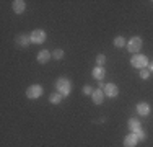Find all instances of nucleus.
<instances>
[{
  "label": "nucleus",
  "mask_w": 153,
  "mask_h": 147,
  "mask_svg": "<svg viewBox=\"0 0 153 147\" xmlns=\"http://www.w3.org/2000/svg\"><path fill=\"white\" fill-rule=\"evenodd\" d=\"M93 77L98 80V82H103V79L106 77V70H104L103 67H100V65H98L96 69H93Z\"/></svg>",
  "instance_id": "nucleus-9"
},
{
  "label": "nucleus",
  "mask_w": 153,
  "mask_h": 147,
  "mask_svg": "<svg viewBox=\"0 0 153 147\" xmlns=\"http://www.w3.org/2000/svg\"><path fill=\"white\" fill-rule=\"evenodd\" d=\"M41 95H42V87L41 85H31L26 90V97L30 98V100H38Z\"/></svg>",
  "instance_id": "nucleus-3"
},
{
  "label": "nucleus",
  "mask_w": 153,
  "mask_h": 147,
  "mask_svg": "<svg viewBox=\"0 0 153 147\" xmlns=\"http://www.w3.org/2000/svg\"><path fill=\"white\" fill-rule=\"evenodd\" d=\"M83 93H85V95H93V88L90 85H85V87H83Z\"/></svg>",
  "instance_id": "nucleus-20"
},
{
  "label": "nucleus",
  "mask_w": 153,
  "mask_h": 147,
  "mask_svg": "<svg viewBox=\"0 0 153 147\" xmlns=\"http://www.w3.org/2000/svg\"><path fill=\"white\" fill-rule=\"evenodd\" d=\"M129 129L132 131V132H135L138 129H142V126H140V121L135 119V118H132V119L129 121Z\"/></svg>",
  "instance_id": "nucleus-14"
},
{
  "label": "nucleus",
  "mask_w": 153,
  "mask_h": 147,
  "mask_svg": "<svg viewBox=\"0 0 153 147\" xmlns=\"http://www.w3.org/2000/svg\"><path fill=\"white\" fill-rule=\"evenodd\" d=\"M124 146L126 147H135L137 146V137L134 134H127L124 139Z\"/></svg>",
  "instance_id": "nucleus-13"
},
{
  "label": "nucleus",
  "mask_w": 153,
  "mask_h": 147,
  "mask_svg": "<svg viewBox=\"0 0 153 147\" xmlns=\"http://www.w3.org/2000/svg\"><path fill=\"white\" fill-rule=\"evenodd\" d=\"M137 113L142 115V116L150 115V105H148V103H138L137 105Z\"/></svg>",
  "instance_id": "nucleus-10"
},
{
  "label": "nucleus",
  "mask_w": 153,
  "mask_h": 147,
  "mask_svg": "<svg viewBox=\"0 0 153 147\" xmlns=\"http://www.w3.org/2000/svg\"><path fill=\"white\" fill-rule=\"evenodd\" d=\"M30 38H31V43H34V44H42L46 41V33L42 31V29H34V31L30 34Z\"/></svg>",
  "instance_id": "nucleus-4"
},
{
  "label": "nucleus",
  "mask_w": 153,
  "mask_h": 147,
  "mask_svg": "<svg viewBox=\"0 0 153 147\" xmlns=\"http://www.w3.org/2000/svg\"><path fill=\"white\" fill-rule=\"evenodd\" d=\"M132 134L137 137V141H145V139H147V134H145V132L142 131V129H138V131H135V132H132Z\"/></svg>",
  "instance_id": "nucleus-17"
},
{
  "label": "nucleus",
  "mask_w": 153,
  "mask_h": 147,
  "mask_svg": "<svg viewBox=\"0 0 153 147\" xmlns=\"http://www.w3.org/2000/svg\"><path fill=\"white\" fill-rule=\"evenodd\" d=\"M104 62H106V56H104V54H98V57H96V64L100 65V67H103Z\"/></svg>",
  "instance_id": "nucleus-18"
},
{
  "label": "nucleus",
  "mask_w": 153,
  "mask_h": 147,
  "mask_svg": "<svg viewBox=\"0 0 153 147\" xmlns=\"http://www.w3.org/2000/svg\"><path fill=\"white\" fill-rule=\"evenodd\" d=\"M52 57V54L49 52V51H46V49H42L41 52L38 54V62L39 64H46V62H49V59Z\"/></svg>",
  "instance_id": "nucleus-8"
},
{
  "label": "nucleus",
  "mask_w": 153,
  "mask_h": 147,
  "mask_svg": "<svg viewBox=\"0 0 153 147\" xmlns=\"http://www.w3.org/2000/svg\"><path fill=\"white\" fill-rule=\"evenodd\" d=\"M142 44H143V43H142V39L138 38V36H135V38H132L129 43H127V49H129L130 52L135 54V52H138V51H140Z\"/></svg>",
  "instance_id": "nucleus-5"
},
{
  "label": "nucleus",
  "mask_w": 153,
  "mask_h": 147,
  "mask_svg": "<svg viewBox=\"0 0 153 147\" xmlns=\"http://www.w3.org/2000/svg\"><path fill=\"white\" fill-rule=\"evenodd\" d=\"M114 46H116V47H124V46H126V39H124L122 36L114 38Z\"/></svg>",
  "instance_id": "nucleus-16"
},
{
  "label": "nucleus",
  "mask_w": 153,
  "mask_h": 147,
  "mask_svg": "<svg viewBox=\"0 0 153 147\" xmlns=\"http://www.w3.org/2000/svg\"><path fill=\"white\" fill-rule=\"evenodd\" d=\"M148 70L153 72V62H150V64H148Z\"/></svg>",
  "instance_id": "nucleus-22"
},
{
  "label": "nucleus",
  "mask_w": 153,
  "mask_h": 147,
  "mask_svg": "<svg viewBox=\"0 0 153 147\" xmlns=\"http://www.w3.org/2000/svg\"><path fill=\"white\" fill-rule=\"evenodd\" d=\"M130 64L134 65V67H137V69H145L148 65V59L147 56H142V54H137V56H132V61H130Z\"/></svg>",
  "instance_id": "nucleus-2"
},
{
  "label": "nucleus",
  "mask_w": 153,
  "mask_h": 147,
  "mask_svg": "<svg viewBox=\"0 0 153 147\" xmlns=\"http://www.w3.org/2000/svg\"><path fill=\"white\" fill-rule=\"evenodd\" d=\"M104 95L109 98H116L119 95V88L117 85H114V83H108L106 87H104Z\"/></svg>",
  "instance_id": "nucleus-6"
},
{
  "label": "nucleus",
  "mask_w": 153,
  "mask_h": 147,
  "mask_svg": "<svg viewBox=\"0 0 153 147\" xmlns=\"http://www.w3.org/2000/svg\"><path fill=\"white\" fill-rule=\"evenodd\" d=\"M16 43H18V46L26 47L28 44L31 43V38H30L28 34H18V36H16Z\"/></svg>",
  "instance_id": "nucleus-11"
},
{
  "label": "nucleus",
  "mask_w": 153,
  "mask_h": 147,
  "mask_svg": "<svg viewBox=\"0 0 153 147\" xmlns=\"http://www.w3.org/2000/svg\"><path fill=\"white\" fill-rule=\"evenodd\" d=\"M57 90H59V93L62 95V97H67L68 93H70V82H68V79H59L56 83Z\"/></svg>",
  "instance_id": "nucleus-1"
},
{
  "label": "nucleus",
  "mask_w": 153,
  "mask_h": 147,
  "mask_svg": "<svg viewBox=\"0 0 153 147\" xmlns=\"http://www.w3.org/2000/svg\"><path fill=\"white\" fill-rule=\"evenodd\" d=\"M52 57L57 59V61H60V59L64 57V51H62V49H56V51L52 52Z\"/></svg>",
  "instance_id": "nucleus-19"
},
{
  "label": "nucleus",
  "mask_w": 153,
  "mask_h": 147,
  "mask_svg": "<svg viewBox=\"0 0 153 147\" xmlns=\"http://www.w3.org/2000/svg\"><path fill=\"white\" fill-rule=\"evenodd\" d=\"M25 8H26V3H25L23 0H15V2H13V12L15 13H23Z\"/></svg>",
  "instance_id": "nucleus-12"
},
{
  "label": "nucleus",
  "mask_w": 153,
  "mask_h": 147,
  "mask_svg": "<svg viewBox=\"0 0 153 147\" xmlns=\"http://www.w3.org/2000/svg\"><path fill=\"white\" fill-rule=\"evenodd\" d=\"M62 95L60 93H52V95H49V101L52 103V105H59V103L62 101Z\"/></svg>",
  "instance_id": "nucleus-15"
},
{
  "label": "nucleus",
  "mask_w": 153,
  "mask_h": 147,
  "mask_svg": "<svg viewBox=\"0 0 153 147\" xmlns=\"http://www.w3.org/2000/svg\"><path fill=\"white\" fill-rule=\"evenodd\" d=\"M148 75H150V70H147V69H142V70H140V77H142V79H148Z\"/></svg>",
  "instance_id": "nucleus-21"
},
{
  "label": "nucleus",
  "mask_w": 153,
  "mask_h": 147,
  "mask_svg": "<svg viewBox=\"0 0 153 147\" xmlns=\"http://www.w3.org/2000/svg\"><path fill=\"white\" fill-rule=\"evenodd\" d=\"M91 97H93V101L96 103V105H101V103L104 101V92L101 90V88H98V90L93 92Z\"/></svg>",
  "instance_id": "nucleus-7"
}]
</instances>
